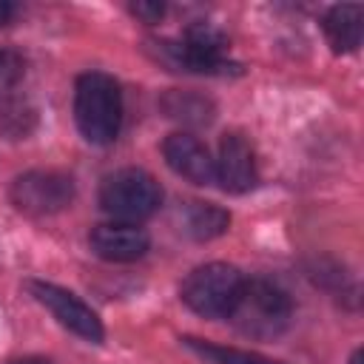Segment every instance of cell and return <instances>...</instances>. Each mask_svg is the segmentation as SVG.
Wrapping results in <instances>:
<instances>
[{"instance_id":"obj_1","label":"cell","mask_w":364,"mask_h":364,"mask_svg":"<svg viewBox=\"0 0 364 364\" xmlns=\"http://www.w3.org/2000/svg\"><path fill=\"white\" fill-rule=\"evenodd\" d=\"M74 119L88 142H114L122 125V91L117 80L102 71L82 74L74 91Z\"/></svg>"},{"instance_id":"obj_2","label":"cell","mask_w":364,"mask_h":364,"mask_svg":"<svg viewBox=\"0 0 364 364\" xmlns=\"http://www.w3.org/2000/svg\"><path fill=\"white\" fill-rule=\"evenodd\" d=\"M239 333L250 338H276L287 330L293 318L290 296L276 287L267 279H250L245 282L230 316H228Z\"/></svg>"},{"instance_id":"obj_3","label":"cell","mask_w":364,"mask_h":364,"mask_svg":"<svg viewBox=\"0 0 364 364\" xmlns=\"http://www.w3.org/2000/svg\"><path fill=\"white\" fill-rule=\"evenodd\" d=\"M100 205L117 222L136 225L156 213V208L162 205V188L148 171L122 168L105 176L100 188Z\"/></svg>"},{"instance_id":"obj_4","label":"cell","mask_w":364,"mask_h":364,"mask_svg":"<svg viewBox=\"0 0 364 364\" xmlns=\"http://www.w3.org/2000/svg\"><path fill=\"white\" fill-rule=\"evenodd\" d=\"M242 287L245 276L233 264L210 262L188 273L182 282V301L205 318H228Z\"/></svg>"},{"instance_id":"obj_5","label":"cell","mask_w":364,"mask_h":364,"mask_svg":"<svg viewBox=\"0 0 364 364\" xmlns=\"http://www.w3.org/2000/svg\"><path fill=\"white\" fill-rule=\"evenodd\" d=\"M159 54L179 71H196V74H225L230 68L228 60V40L225 34L210 23L191 26L182 40L162 43Z\"/></svg>"},{"instance_id":"obj_6","label":"cell","mask_w":364,"mask_h":364,"mask_svg":"<svg viewBox=\"0 0 364 364\" xmlns=\"http://www.w3.org/2000/svg\"><path fill=\"white\" fill-rule=\"evenodd\" d=\"M74 199V182L71 176L60 171H28L14 179L11 185V202L20 213L28 216H51L68 208Z\"/></svg>"},{"instance_id":"obj_7","label":"cell","mask_w":364,"mask_h":364,"mask_svg":"<svg viewBox=\"0 0 364 364\" xmlns=\"http://www.w3.org/2000/svg\"><path fill=\"white\" fill-rule=\"evenodd\" d=\"M28 290H31V296H34L43 307H48V313H51L63 327H68L74 336H80V338H85V341H91V344H100V341H102L105 330H102L100 316H97L82 299H77L71 290L57 287V284H51V282H28Z\"/></svg>"},{"instance_id":"obj_8","label":"cell","mask_w":364,"mask_h":364,"mask_svg":"<svg viewBox=\"0 0 364 364\" xmlns=\"http://www.w3.org/2000/svg\"><path fill=\"white\" fill-rule=\"evenodd\" d=\"M216 182L230 193H245L259 182L256 154L242 134H225L219 142V156L213 159Z\"/></svg>"},{"instance_id":"obj_9","label":"cell","mask_w":364,"mask_h":364,"mask_svg":"<svg viewBox=\"0 0 364 364\" xmlns=\"http://www.w3.org/2000/svg\"><path fill=\"white\" fill-rule=\"evenodd\" d=\"M162 156H165V162H168V168L173 173H179L182 179H188L193 185H210L216 179L213 159H210L208 148L196 136H191L185 131L171 134L162 142Z\"/></svg>"},{"instance_id":"obj_10","label":"cell","mask_w":364,"mask_h":364,"mask_svg":"<svg viewBox=\"0 0 364 364\" xmlns=\"http://www.w3.org/2000/svg\"><path fill=\"white\" fill-rule=\"evenodd\" d=\"M148 233L128 222H105L91 230V250L108 262H136L148 253Z\"/></svg>"},{"instance_id":"obj_11","label":"cell","mask_w":364,"mask_h":364,"mask_svg":"<svg viewBox=\"0 0 364 364\" xmlns=\"http://www.w3.org/2000/svg\"><path fill=\"white\" fill-rule=\"evenodd\" d=\"M324 34L333 51H355L364 34V9L355 3L333 6L324 17Z\"/></svg>"},{"instance_id":"obj_12","label":"cell","mask_w":364,"mask_h":364,"mask_svg":"<svg viewBox=\"0 0 364 364\" xmlns=\"http://www.w3.org/2000/svg\"><path fill=\"white\" fill-rule=\"evenodd\" d=\"M182 225L193 239H213L228 230L230 213L213 202H191L182 208Z\"/></svg>"},{"instance_id":"obj_13","label":"cell","mask_w":364,"mask_h":364,"mask_svg":"<svg viewBox=\"0 0 364 364\" xmlns=\"http://www.w3.org/2000/svg\"><path fill=\"white\" fill-rule=\"evenodd\" d=\"M185 347H191L196 355L208 358L210 364H282V361H273L267 355H259V353H250V350H233V347H219V344H208V341H199V338H182Z\"/></svg>"},{"instance_id":"obj_14","label":"cell","mask_w":364,"mask_h":364,"mask_svg":"<svg viewBox=\"0 0 364 364\" xmlns=\"http://www.w3.org/2000/svg\"><path fill=\"white\" fill-rule=\"evenodd\" d=\"M165 111H168V117H173V119H185V122H193V125H202V122H210V102L208 100H202V97H196V94H188V91H173V94H168L165 97Z\"/></svg>"},{"instance_id":"obj_15","label":"cell","mask_w":364,"mask_h":364,"mask_svg":"<svg viewBox=\"0 0 364 364\" xmlns=\"http://www.w3.org/2000/svg\"><path fill=\"white\" fill-rule=\"evenodd\" d=\"M34 122V111L20 100H3L0 102V128L11 136H26Z\"/></svg>"},{"instance_id":"obj_16","label":"cell","mask_w":364,"mask_h":364,"mask_svg":"<svg viewBox=\"0 0 364 364\" xmlns=\"http://www.w3.org/2000/svg\"><path fill=\"white\" fill-rule=\"evenodd\" d=\"M23 71H26L23 54L14 48H0V91H9L11 85H17Z\"/></svg>"},{"instance_id":"obj_17","label":"cell","mask_w":364,"mask_h":364,"mask_svg":"<svg viewBox=\"0 0 364 364\" xmlns=\"http://www.w3.org/2000/svg\"><path fill=\"white\" fill-rule=\"evenodd\" d=\"M134 14L145 17L148 23H156V20L165 14V9H162L159 3H154V6H148V3H136V6H134Z\"/></svg>"},{"instance_id":"obj_18","label":"cell","mask_w":364,"mask_h":364,"mask_svg":"<svg viewBox=\"0 0 364 364\" xmlns=\"http://www.w3.org/2000/svg\"><path fill=\"white\" fill-rule=\"evenodd\" d=\"M17 14V6L14 3H6V0H0V26H6L11 17Z\"/></svg>"},{"instance_id":"obj_19","label":"cell","mask_w":364,"mask_h":364,"mask_svg":"<svg viewBox=\"0 0 364 364\" xmlns=\"http://www.w3.org/2000/svg\"><path fill=\"white\" fill-rule=\"evenodd\" d=\"M11 364H51V361H46V358H17Z\"/></svg>"},{"instance_id":"obj_20","label":"cell","mask_w":364,"mask_h":364,"mask_svg":"<svg viewBox=\"0 0 364 364\" xmlns=\"http://www.w3.org/2000/svg\"><path fill=\"white\" fill-rule=\"evenodd\" d=\"M350 364H361V353H353V358H350Z\"/></svg>"}]
</instances>
